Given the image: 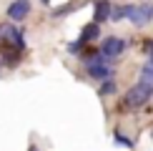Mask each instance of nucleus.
Masks as SVG:
<instances>
[{"label": "nucleus", "instance_id": "1", "mask_svg": "<svg viewBox=\"0 0 153 151\" xmlns=\"http://www.w3.org/2000/svg\"><path fill=\"white\" fill-rule=\"evenodd\" d=\"M153 96V81H138L136 86L128 88V93L123 96V108L126 111H138L141 106H146Z\"/></svg>", "mask_w": 153, "mask_h": 151}, {"label": "nucleus", "instance_id": "2", "mask_svg": "<svg viewBox=\"0 0 153 151\" xmlns=\"http://www.w3.org/2000/svg\"><path fill=\"white\" fill-rule=\"evenodd\" d=\"M128 20L136 25V28H143V25H148V23L153 20V3H138V5H133Z\"/></svg>", "mask_w": 153, "mask_h": 151}, {"label": "nucleus", "instance_id": "3", "mask_svg": "<svg viewBox=\"0 0 153 151\" xmlns=\"http://www.w3.org/2000/svg\"><path fill=\"white\" fill-rule=\"evenodd\" d=\"M0 40H5V43H10V46L25 50V38H23V33L15 28V25H0Z\"/></svg>", "mask_w": 153, "mask_h": 151}, {"label": "nucleus", "instance_id": "4", "mask_svg": "<svg viewBox=\"0 0 153 151\" xmlns=\"http://www.w3.org/2000/svg\"><path fill=\"white\" fill-rule=\"evenodd\" d=\"M100 50H103V55H108V58H118L126 50V40L123 38H116V35H108L105 40L100 43Z\"/></svg>", "mask_w": 153, "mask_h": 151}, {"label": "nucleus", "instance_id": "5", "mask_svg": "<svg viewBox=\"0 0 153 151\" xmlns=\"http://www.w3.org/2000/svg\"><path fill=\"white\" fill-rule=\"evenodd\" d=\"M28 13H30V0H13V3L8 5V18L15 20V23L25 20Z\"/></svg>", "mask_w": 153, "mask_h": 151}, {"label": "nucleus", "instance_id": "6", "mask_svg": "<svg viewBox=\"0 0 153 151\" xmlns=\"http://www.w3.org/2000/svg\"><path fill=\"white\" fill-rule=\"evenodd\" d=\"M93 13H95V23H103V20L111 18L113 5L108 3V0H95V3H93Z\"/></svg>", "mask_w": 153, "mask_h": 151}, {"label": "nucleus", "instance_id": "7", "mask_svg": "<svg viewBox=\"0 0 153 151\" xmlns=\"http://www.w3.org/2000/svg\"><path fill=\"white\" fill-rule=\"evenodd\" d=\"M85 71L91 73L93 78H98V81L111 78V68H108V63H93V66H85Z\"/></svg>", "mask_w": 153, "mask_h": 151}, {"label": "nucleus", "instance_id": "8", "mask_svg": "<svg viewBox=\"0 0 153 151\" xmlns=\"http://www.w3.org/2000/svg\"><path fill=\"white\" fill-rule=\"evenodd\" d=\"M98 33H100V25L98 23H88L85 28H83V33H80V38L78 40H83V43H88V40H95V38H98Z\"/></svg>", "mask_w": 153, "mask_h": 151}, {"label": "nucleus", "instance_id": "9", "mask_svg": "<svg viewBox=\"0 0 153 151\" xmlns=\"http://www.w3.org/2000/svg\"><path fill=\"white\" fill-rule=\"evenodd\" d=\"M131 8H133V5H118V8H113L111 20H123V18H128L131 15Z\"/></svg>", "mask_w": 153, "mask_h": 151}, {"label": "nucleus", "instance_id": "10", "mask_svg": "<svg viewBox=\"0 0 153 151\" xmlns=\"http://www.w3.org/2000/svg\"><path fill=\"white\" fill-rule=\"evenodd\" d=\"M108 93H116V83H113L111 78H105L103 83H100V96H108Z\"/></svg>", "mask_w": 153, "mask_h": 151}, {"label": "nucleus", "instance_id": "11", "mask_svg": "<svg viewBox=\"0 0 153 151\" xmlns=\"http://www.w3.org/2000/svg\"><path fill=\"white\" fill-rule=\"evenodd\" d=\"M141 78H143V81H153V63H151V61L141 68Z\"/></svg>", "mask_w": 153, "mask_h": 151}, {"label": "nucleus", "instance_id": "12", "mask_svg": "<svg viewBox=\"0 0 153 151\" xmlns=\"http://www.w3.org/2000/svg\"><path fill=\"white\" fill-rule=\"evenodd\" d=\"M113 138H116V144H120V146H126V149H133V141H131V138H126L123 134H120V131H116V136H113Z\"/></svg>", "mask_w": 153, "mask_h": 151}, {"label": "nucleus", "instance_id": "13", "mask_svg": "<svg viewBox=\"0 0 153 151\" xmlns=\"http://www.w3.org/2000/svg\"><path fill=\"white\" fill-rule=\"evenodd\" d=\"M83 46H85L83 40H75V43H71V46H68V50H71V53H83Z\"/></svg>", "mask_w": 153, "mask_h": 151}, {"label": "nucleus", "instance_id": "14", "mask_svg": "<svg viewBox=\"0 0 153 151\" xmlns=\"http://www.w3.org/2000/svg\"><path fill=\"white\" fill-rule=\"evenodd\" d=\"M143 50H148V53H151V63H153V40H148V43H146V46H143Z\"/></svg>", "mask_w": 153, "mask_h": 151}, {"label": "nucleus", "instance_id": "15", "mask_svg": "<svg viewBox=\"0 0 153 151\" xmlns=\"http://www.w3.org/2000/svg\"><path fill=\"white\" fill-rule=\"evenodd\" d=\"M43 5H50V0H43Z\"/></svg>", "mask_w": 153, "mask_h": 151}, {"label": "nucleus", "instance_id": "16", "mask_svg": "<svg viewBox=\"0 0 153 151\" xmlns=\"http://www.w3.org/2000/svg\"><path fill=\"white\" fill-rule=\"evenodd\" d=\"M28 151H38V149H35V146H30V149H28Z\"/></svg>", "mask_w": 153, "mask_h": 151}, {"label": "nucleus", "instance_id": "17", "mask_svg": "<svg viewBox=\"0 0 153 151\" xmlns=\"http://www.w3.org/2000/svg\"><path fill=\"white\" fill-rule=\"evenodd\" d=\"M151 136H153V134H151Z\"/></svg>", "mask_w": 153, "mask_h": 151}]
</instances>
